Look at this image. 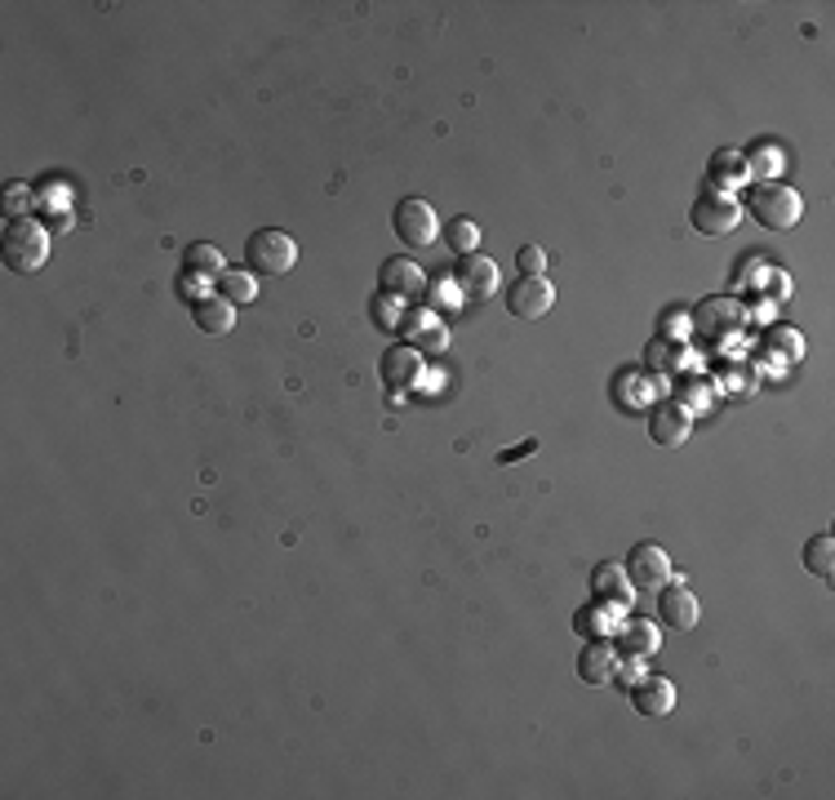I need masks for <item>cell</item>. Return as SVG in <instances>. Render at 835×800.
I'll list each match as a JSON object with an SVG mask.
<instances>
[{
    "label": "cell",
    "mask_w": 835,
    "mask_h": 800,
    "mask_svg": "<svg viewBox=\"0 0 835 800\" xmlns=\"http://www.w3.org/2000/svg\"><path fill=\"white\" fill-rule=\"evenodd\" d=\"M0 259H6L10 272L19 276H32L45 267L50 259V232L28 213V218H10L6 232H0Z\"/></svg>",
    "instance_id": "1"
},
{
    "label": "cell",
    "mask_w": 835,
    "mask_h": 800,
    "mask_svg": "<svg viewBox=\"0 0 835 800\" xmlns=\"http://www.w3.org/2000/svg\"><path fill=\"white\" fill-rule=\"evenodd\" d=\"M747 213H751L760 227H769V232H791V227L800 222V213H804V200H800L795 187L769 178V183H751V191H747Z\"/></svg>",
    "instance_id": "2"
},
{
    "label": "cell",
    "mask_w": 835,
    "mask_h": 800,
    "mask_svg": "<svg viewBox=\"0 0 835 800\" xmlns=\"http://www.w3.org/2000/svg\"><path fill=\"white\" fill-rule=\"evenodd\" d=\"M294 263H298V245L289 232L259 227V232L245 241V272H254V276H285Z\"/></svg>",
    "instance_id": "3"
},
{
    "label": "cell",
    "mask_w": 835,
    "mask_h": 800,
    "mask_svg": "<svg viewBox=\"0 0 835 800\" xmlns=\"http://www.w3.org/2000/svg\"><path fill=\"white\" fill-rule=\"evenodd\" d=\"M392 232L400 237V245L427 250V245L440 237V218H436V209H431L422 196H405V200L396 205V213H392Z\"/></svg>",
    "instance_id": "4"
},
{
    "label": "cell",
    "mask_w": 835,
    "mask_h": 800,
    "mask_svg": "<svg viewBox=\"0 0 835 800\" xmlns=\"http://www.w3.org/2000/svg\"><path fill=\"white\" fill-rule=\"evenodd\" d=\"M689 222L697 227L702 237H729L734 227L743 222V205L738 196H721V191H702L689 209Z\"/></svg>",
    "instance_id": "5"
},
{
    "label": "cell",
    "mask_w": 835,
    "mask_h": 800,
    "mask_svg": "<svg viewBox=\"0 0 835 800\" xmlns=\"http://www.w3.org/2000/svg\"><path fill=\"white\" fill-rule=\"evenodd\" d=\"M396 333H405V342H409V348H418L422 357H440L449 348V329H444V320L431 307H405Z\"/></svg>",
    "instance_id": "6"
},
{
    "label": "cell",
    "mask_w": 835,
    "mask_h": 800,
    "mask_svg": "<svg viewBox=\"0 0 835 800\" xmlns=\"http://www.w3.org/2000/svg\"><path fill=\"white\" fill-rule=\"evenodd\" d=\"M422 370H427V357H422L418 348H409V342H396V348H387L383 361H378L383 387H387V392H400V396H409V392L422 383Z\"/></svg>",
    "instance_id": "7"
},
{
    "label": "cell",
    "mask_w": 835,
    "mask_h": 800,
    "mask_svg": "<svg viewBox=\"0 0 835 800\" xmlns=\"http://www.w3.org/2000/svg\"><path fill=\"white\" fill-rule=\"evenodd\" d=\"M378 294L396 298L400 307H414L427 294V276H422V267L414 259H387L378 267Z\"/></svg>",
    "instance_id": "8"
},
{
    "label": "cell",
    "mask_w": 835,
    "mask_h": 800,
    "mask_svg": "<svg viewBox=\"0 0 835 800\" xmlns=\"http://www.w3.org/2000/svg\"><path fill=\"white\" fill-rule=\"evenodd\" d=\"M623 569H627V579H631L636 592H658V588L675 574V569H671V556H667L658 543H636Z\"/></svg>",
    "instance_id": "9"
},
{
    "label": "cell",
    "mask_w": 835,
    "mask_h": 800,
    "mask_svg": "<svg viewBox=\"0 0 835 800\" xmlns=\"http://www.w3.org/2000/svg\"><path fill=\"white\" fill-rule=\"evenodd\" d=\"M591 601L605 605V610H614V614H627V610L636 605V588H631V579H627V569L614 565V560L595 565V569H591Z\"/></svg>",
    "instance_id": "10"
},
{
    "label": "cell",
    "mask_w": 835,
    "mask_h": 800,
    "mask_svg": "<svg viewBox=\"0 0 835 800\" xmlns=\"http://www.w3.org/2000/svg\"><path fill=\"white\" fill-rule=\"evenodd\" d=\"M653 614H658V627H671V632H693L702 610H697V596H693V592H689V588L671 574V579L658 588V610H653Z\"/></svg>",
    "instance_id": "11"
},
{
    "label": "cell",
    "mask_w": 835,
    "mask_h": 800,
    "mask_svg": "<svg viewBox=\"0 0 835 800\" xmlns=\"http://www.w3.org/2000/svg\"><path fill=\"white\" fill-rule=\"evenodd\" d=\"M551 303H556V285H551L547 276H520V281L507 289V311H512L516 320H538V316L551 311Z\"/></svg>",
    "instance_id": "12"
},
{
    "label": "cell",
    "mask_w": 835,
    "mask_h": 800,
    "mask_svg": "<svg viewBox=\"0 0 835 800\" xmlns=\"http://www.w3.org/2000/svg\"><path fill=\"white\" fill-rule=\"evenodd\" d=\"M738 187H751L747 156H743L738 147H715V152H711V161H706V191L734 196Z\"/></svg>",
    "instance_id": "13"
},
{
    "label": "cell",
    "mask_w": 835,
    "mask_h": 800,
    "mask_svg": "<svg viewBox=\"0 0 835 800\" xmlns=\"http://www.w3.org/2000/svg\"><path fill=\"white\" fill-rule=\"evenodd\" d=\"M689 431H693V414L680 409L671 396L658 401V405L649 409V440H653V445H662V449H680V445L689 440Z\"/></svg>",
    "instance_id": "14"
},
{
    "label": "cell",
    "mask_w": 835,
    "mask_h": 800,
    "mask_svg": "<svg viewBox=\"0 0 835 800\" xmlns=\"http://www.w3.org/2000/svg\"><path fill=\"white\" fill-rule=\"evenodd\" d=\"M609 640H614V649L623 658H653L658 645H662V627L653 618H623Z\"/></svg>",
    "instance_id": "15"
},
{
    "label": "cell",
    "mask_w": 835,
    "mask_h": 800,
    "mask_svg": "<svg viewBox=\"0 0 835 800\" xmlns=\"http://www.w3.org/2000/svg\"><path fill=\"white\" fill-rule=\"evenodd\" d=\"M631 708L645 716V721H667L671 708H675V684L667 676H640L631 684Z\"/></svg>",
    "instance_id": "16"
},
{
    "label": "cell",
    "mask_w": 835,
    "mask_h": 800,
    "mask_svg": "<svg viewBox=\"0 0 835 800\" xmlns=\"http://www.w3.org/2000/svg\"><path fill=\"white\" fill-rule=\"evenodd\" d=\"M453 285L466 298H490V294H498V263L485 259V254H466L453 267Z\"/></svg>",
    "instance_id": "17"
},
{
    "label": "cell",
    "mask_w": 835,
    "mask_h": 800,
    "mask_svg": "<svg viewBox=\"0 0 835 800\" xmlns=\"http://www.w3.org/2000/svg\"><path fill=\"white\" fill-rule=\"evenodd\" d=\"M614 667H618V649L614 640H586V649H578V680L582 684H614Z\"/></svg>",
    "instance_id": "18"
},
{
    "label": "cell",
    "mask_w": 835,
    "mask_h": 800,
    "mask_svg": "<svg viewBox=\"0 0 835 800\" xmlns=\"http://www.w3.org/2000/svg\"><path fill=\"white\" fill-rule=\"evenodd\" d=\"M689 365V348L680 338H653L649 348H645V370H649V379H675L680 370Z\"/></svg>",
    "instance_id": "19"
},
{
    "label": "cell",
    "mask_w": 835,
    "mask_h": 800,
    "mask_svg": "<svg viewBox=\"0 0 835 800\" xmlns=\"http://www.w3.org/2000/svg\"><path fill=\"white\" fill-rule=\"evenodd\" d=\"M693 325L706 329L711 338H725V333H734V329L743 325V307H738L734 298H706V303L693 311Z\"/></svg>",
    "instance_id": "20"
},
{
    "label": "cell",
    "mask_w": 835,
    "mask_h": 800,
    "mask_svg": "<svg viewBox=\"0 0 835 800\" xmlns=\"http://www.w3.org/2000/svg\"><path fill=\"white\" fill-rule=\"evenodd\" d=\"M191 320H196V329H205V333H227V329H235V303H227L222 294H209V298H200L196 307H191Z\"/></svg>",
    "instance_id": "21"
},
{
    "label": "cell",
    "mask_w": 835,
    "mask_h": 800,
    "mask_svg": "<svg viewBox=\"0 0 835 800\" xmlns=\"http://www.w3.org/2000/svg\"><path fill=\"white\" fill-rule=\"evenodd\" d=\"M614 627H618V614L614 610H605V605H582L578 614H573V632L582 636V640H609L614 636Z\"/></svg>",
    "instance_id": "22"
},
{
    "label": "cell",
    "mask_w": 835,
    "mask_h": 800,
    "mask_svg": "<svg viewBox=\"0 0 835 800\" xmlns=\"http://www.w3.org/2000/svg\"><path fill=\"white\" fill-rule=\"evenodd\" d=\"M213 289H218L227 303H235V307H245V303L259 298V281H254V272H241V267H227V272L213 281Z\"/></svg>",
    "instance_id": "23"
},
{
    "label": "cell",
    "mask_w": 835,
    "mask_h": 800,
    "mask_svg": "<svg viewBox=\"0 0 835 800\" xmlns=\"http://www.w3.org/2000/svg\"><path fill=\"white\" fill-rule=\"evenodd\" d=\"M183 267H187V272H200V276H209V281H218V276L227 272L222 250H218V245H209V241L187 245V250H183Z\"/></svg>",
    "instance_id": "24"
},
{
    "label": "cell",
    "mask_w": 835,
    "mask_h": 800,
    "mask_svg": "<svg viewBox=\"0 0 835 800\" xmlns=\"http://www.w3.org/2000/svg\"><path fill=\"white\" fill-rule=\"evenodd\" d=\"M711 396H715V387H711L706 379H697V374H684V379L675 383V392H671V401H675L680 409H689V414H702V409L711 405Z\"/></svg>",
    "instance_id": "25"
},
{
    "label": "cell",
    "mask_w": 835,
    "mask_h": 800,
    "mask_svg": "<svg viewBox=\"0 0 835 800\" xmlns=\"http://www.w3.org/2000/svg\"><path fill=\"white\" fill-rule=\"evenodd\" d=\"M444 245L458 254V259H466V254H475V245H481V227H475V218H453V222H444Z\"/></svg>",
    "instance_id": "26"
},
{
    "label": "cell",
    "mask_w": 835,
    "mask_h": 800,
    "mask_svg": "<svg viewBox=\"0 0 835 800\" xmlns=\"http://www.w3.org/2000/svg\"><path fill=\"white\" fill-rule=\"evenodd\" d=\"M804 569L831 583V569H835V538H831V534L809 538V547H804Z\"/></svg>",
    "instance_id": "27"
},
{
    "label": "cell",
    "mask_w": 835,
    "mask_h": 800,
    "mask_svg": "<svg viewBox=\"0 0 835 800\" xmlns=\"http://www.w3.org/2000/svg\"><path fill=\"white\" fill-rule=\"evenodd\" d=\"M743 156H747L751 183H769V178L778 174V165H782V147H778V143H756V147L743 152Z\"/></svg>",
    "instance_id": "28"
},
{
    "label": "cell",
    "mask_w": 835,
    "mask_h": 800,
    "mask_svg": "<svg viewBox=\"0 0 835 800\" xmlns=\"http://www.w3.org/2000/svg\"><path fill=\"white\" fill-rule=\"evenodd\" d=\"M640 401H645V383H640V374L618 370V374H614V405L631 414V409H640Z\"/></svg>",
    "instance_id": "29"
},
{
    "label": "cell",
    "mask_w": 835,
    "mask_h": 800,
    "mask_svg": "<svg viewBox=\"0 0 835 800\" xmlns=\"http://www.w3.org/2000/svg\"><path fill=\"white\" fill-rule=\"evenodd\" d=\"M765 348H769V352H782L787 361H800V357H804V342H800V333H795L791 325H773V329L765 333Z\"/></svg>",
    "instance_id": "30"
},
{
    "label": "cell",
    "mask_w": 835,
    "mask_h": 800,
    "mask_svg": "<svg viewBox=\"0 0 835 800\" xmlns=\"http://www.w3.org/2000/svg\"><path fill=\"white\" fill-rule=\"evenodd\" d=\"M174 289H178V298H183V303H191V307H196L200 298H209V294H213V289H209V276H200V272H187V267L178 272Z\"/></svg>",
    "instance_id": "31"
},
{
    "label": "cell",
    "mask_w": 835,
    "mask_h": 800,
    "mask_svg": "<svg viewBox=\"0 0 835 800\" xmlns=\"http://www.w3.org/2000/svg\"><path fill=\"white\" fill-rule=\"evenodd\" d=\"M516 267H520V276H542L547 272V250L542 245H520L516 250Z\"/></svg>",
    "instance_id": "32"
},
{
    "label": "cell",
    "mask_w": 835,
    "mask_h": 800,
    "mask_svg": "<svg viewBox=\"0 0 835 800\" xmlns=\"http://www.w3.org/2000/svg\"><path fill=\"white\" fill-rule=\"evenodd\" d=\"M400 311H405V307H400L396 298H387V294H378V298L370 303V316H374L383 329H396V325H400Z\"/></svg>",
    "instance_id": "33"
},
{
    "label": "cell",
    "mask_w": 835,
    "mask_h": 800,
    "mask_svg": "<svg viewBox=\"0 0 835 800\" xmlns=\"http://www.w3.org/2000/svg\"><path fill=\"white\" fill-rule=\"evenodd\" d=\"M28 205H32L28 183H6V213L10 218H28Z\"/></svg>",
    "instance_id": "34"
},
{
    "label": "cell",
    "mask_w": 835,
    "mask_h": 800,
    "mask_svg": "<svg viewBox=\"0 0 835 800\" xmlns=\"http://www.w3.org/2000/svg\"><path fill=\"white\" fill-rule=\"evenodd\" d=\"M787 289H791V276H787V272H778V267H765V298L782 303V298H787Z\"/></svg>",
    "instance_id": "35"
},
{
    "label": "cell",
    "mask_w": 835,
    "mask_h": 800,
    "mask_svg": "<svg viewBox=\"0 0 835 800\" xmlns=\"http://www.w3.org/2000/svg\"><path fill=\"white\" fill-rule=\"evenodd\" d=\"M640 676H645V671H640V658H623V654H618V667H614V680H618V684H627V690H631V684H636Z\"/></svg>",
    "instance_id": "36"
},
{
    "label": "cell",
    "mask_w": 835,
    "mask_h": 800,
    "mask_svg": "<svg viewBox=\"0 0 835 800\" xmlns=\"http://www.w3.org/2000/svg\"><path fill=\"white\" fill-rule=\"evenodd\" d=\"M538 449V440H525V445H516V449H503L498 453V463H512V459H525V453H534Z\"/></svg>",
    "instance_id": "37"
}]
</instances>
